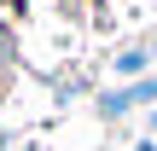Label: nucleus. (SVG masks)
Returning <instances> with one entry per match:
<instances>
[{
  "label": "nucleus",
  "instance_id": "nucleus-1",
  "mask_svg": "<svg viewBox=\"0 0 157 151\" xmlns=\"http://www.w3.org/2000/svg\"><path fill=\"white\" fill-rule=\"evenodd\" d=\"M12 58H17V47H12V29H0V70H6Z\"/></svg>",
  "mask_w": 157,
  "mask_h": 151
}]
</instances>
